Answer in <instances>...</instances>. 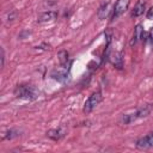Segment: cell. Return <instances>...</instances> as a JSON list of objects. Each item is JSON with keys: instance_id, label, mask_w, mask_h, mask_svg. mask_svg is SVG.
<instances>
[{"instance_id": "52a82bcc", "label": "cell", "mask_w": 153, "mask_h": 153, "mask_svg": "<svg viewBox=\"0 0 153 153\" xmlns=\"http://www.w3.org/2000/svg\"><path fill=\"white\" fill-rule=\"evenodd\" d=\"M142 36H143V29H142V26L140 24H137L135 26V29H134V35H133V38L130 41V45H134L139 39L142 38Z\"/></svg>"}, {"instance_id": "6da1fadb", "label": "cell", "mask_w": 153, "mask_h": 153, "mask_svg": "<svg viewBox=\"0 0 153 153\" xmlns=\"http://www.w3.org/2000/svg\"><path fill=\"white\" fill-rule=\"evenodd\" d=\"M14 94L17 98L26 99V100H33L38 97L39 92L36 87L31 85H20L14 90Z\"/></svg>"}, {"instance_id": "9c48e42d", "label": "cell", "mask_w": 153, "mask_h": 153, "mask_svg": "<svg viewBox=\"0 0 153 153\" xmlns=\"http://www.w3.org/2000/svg\"><path fill=\"white\" fill-rule=\"evenodd\" d=\"M143 11H145V1L140 0V1H137V4L135 5V7L133 10L131 17H140L143 13Z\"/></svg>"}, {"instance_id": "3957f363", "label": "cell", "mask_w": 153, "mask_h": 153, "mask_svg": "<svg viewBox=\"0 0 153 153\" xmlns=\"http://www.w3.org/2000/svg\"><path fill=\"white\" fill-rule=\"evenodd\" d=\"M100 102H102V93H100V92H94V93H92V94L86 99V102H85V104H84V112H86V114L91 112Z\"/></svg>"}, {"instance_id": "277c9868", "label": "cell", "mask_w": 153, "mask_h": 153, "mask_svg": "<svg viewBox=\"0 0 153 153\" xmlns=\"http://www.w3.org/2000/svg\"><path fill=\"white\" fill-rule=\"evenodd\" d=\"M129 4H130V0H117L115 6H114V12H112V18H117L120 17L122 13H124L128 7H129Z\"/></svg>"}, {"instance_id": "9a60e30c", "label": "cell", "mask_w": 153, "mask_h": 153, "mask_svg": "<svg viewBox=\"0 0 153 153\" xmlns=\"http://www.w3.org/2000/svg\"><path fill=\"white\" fill-rule=\"evenodd\" d=\"M149 38L153 42V29H151V31H149Z\"/></svg>"}, {"instance_id": "5b68a950", "label": "cell", "mask_w": 153, "mask_h": 153, "mask_svg": "<svg viewBox=\"0 0 153 153\" xmlns=\"http://www.w3.org/2000/svg\"><path fill=\"white\" fill-rule=\"evenodd\" d=\"M152 147H153V131L136 141L137 149H147V148H152Z\"/></svg>"}, {"instance_id": "ba28073f", "label": "cell", "mask_w": 153, "mask_h": 153, "mask_svg": "<svg viewBox=\"0 0 153 153\" xmlns=\"http://www.w3.org/2000/svg\"><path fill=\"white\" fill-rule=\"evenodd\" d=\"M63 135H65V133L61 129H50V130L47 131V136L49 139H51V140H55V141L60 140Z\"/></svg>"}, {"instance_id": "4fadbf2b", "label": "cell", "mask_w": 153, "mask_h": 153, "mask_svg": "<svg viewBox=\"0 0 153 153\" xmlns=\"http://www.w3.org/2000/svg\"><path fill=\"white\" fill-rule=\"evenodd\" d=\"M4 62H5V53L4 49L1 48V67H4Z\"/></svg>"}, {"instance_id": "7a4b0ae2", "label": "cell", "mask_w": 153, "mask_h": 153, "mask_svg": "<svg viewBox=\"0 0 153 153\" xmlns=\"http://www.w3.org/2000/svg\"><path fill=\"white\" fill-rule=\"evenodd\" d=\"M151 110H152V106H149V105L140 106L139 109H136V110H135L134 112H131V114H124V115L122 116V120H121V121H122L124 124H129V123L136 121L137 118L146 117V116L151 112Z\"/></svg>"}, {"instance_id": "7c38bea8", "label": "cell", "mask_w": 153, "mask_h": 153, "mask_svg": "<svg viewBox=\"0 0 153 153\" xmlns=\"http://www.w3.org/2000/svg\"><path fill=\"white\" fill-rule=\"evenodd\" d=\"M114 65H115V67H117V68H121L122 67V54L121 53H118V54H115V59H114Z\"/></svg>"}, {"instance_id": "8992f818", "label": "cell", "mask_w": 153, "mask_h": 153, "mask_svg": "<svg viewBox=\"0 0 153 153\" xmlns=\"http://www.w3.org/2000/svg\"><path fill=\"white\" fill-rule=\"evenodd\" d=\"M57 18V13L54 11H47V12H42L38 16V23H48V22H53Z\"/></svg>"}, {"instance_id": "8fae6325", "label": "cell", "mask_w": 153, "mask_h": 153, "mask_svg": "<svg viewBox=\"0 0 153 153\" xmlns=\"http://www.w3.org/2000/svg\"><path fill=\"white\" fill-rule=\"evenodd\" d=\"M57 56H59V61H60L61 66L66 67L67 63H68V53H67L66 50H61V51L59 53Z\"/></svg>"}, {"instance_id": "30bf717a", "label": "cell", "mask_w": 153, "mask_h": 153, "mask_svg": "<svg viewBox=\"0 0 153 153\" xmlns=\"http://www.w3.org/2000/svg\"><path fill=\"white\" fill-rule=\"evenodd\" d=\"M108 14H109V4L106 2V4H103L99 7V10L97 12V16H98L99 19H105Z\"/></svg>"}, {"instance_id": "5bb4252c", "label": "cell", "mask_w": 153, "mask_h": 153, "mask_svg": "<svg viewBox=\"0 0 153 153\" xmlns=\"http://www.w3.org/2000/svg\"><path fill=\"white\" fill-rule=\"evenodd\" d=\"M152 16H153V8H149V11H148V14H147V17L151 19L152 18Z\"/></svg>"}]
</instances>
